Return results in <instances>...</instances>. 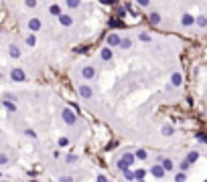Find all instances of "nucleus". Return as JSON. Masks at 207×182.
Masks as SVG:
<instances>
[{
	"label": "nucleus",
	"instance_id": "nucleus-1",
	"mask_svg": "<svg viewBox=\"0 0 207 182\" xmlns=\"http://www.w3.org/2000/svg\"><path fill=\"white\" fill-rule=\"evenodd\" d=\"M61 119L65 121L67 125H75L77 124V114L71 109V107H63L61 109Z\"/></svg>",
	"mask_w": 207,
	"mask_h": 182
},
{
	"label": "nucleus",
	"instance_id": "nucleus-2",
	"mask_svg": "<svg viewBox=\"0 0 207 182\" xmlns=\"http://www.w3.org/2000/svg\"><path fill=\"white\" fill-rule=\"evenodd\" d=\"M77 91H79V95H81L83 99H92V97H93V89H92V85H88V83L77 85Z\"/></svg>",
	"mask_w": 207,
	"mask_h": 182
},
{
	"label": "nucleus",
	"instance_id": "nucleus-3",
	"mask_svg": "<svg viewBox=\"0 0 207 182\" xmlns=\"http://www.w3.org/2000/svg\"><path fill=\"white\" fill-rule=\"evenodd\" d=\"M150 174H152L154 178H165V176H167V170H165V168H162L158 162H157L154 166H150Z\"/></svg>",
	"mask_w": 207,
	"mask_h": 182
},
{
	"label": "nucleus",
	"instance_id": "nucleus-4",
	"mask_svg": "<svg viewBox=\"0 0 207 182\" xmlns=\"http://www.w3.org/2000/svg\"><path fill=\"white\" fill-rule=\"evenodd\" d=\"M81 77H83L85 81H92L93 77H96V69H93L92 65H85V67L81 69Z\"/></svg>",
	"mask_w": 207,
	"mask_h": 182
},
{
	"label": "nucleus",
	"instance_id": "nucleus-5",
	"mask_svg": "<svg viewBox=\"0 0 207 182\" xmlns=\"http://www.w3.org/2000/svg\"><path fill=\"white\" fill-rule=\"evenodd\" d=\"M120 41H122V37L120 34H116V33H110L108 34V38H106V43H108V47H120Z\"/></svg>",
	"mask_w": 207,
	"mask_h": 182
},
{
	"label": "nucleus",
	"instance_id": "nucleus-6",
	"mask_svg": "<svg viewBox=\"0 0 207 182\" xmlns=\"http://www.w3.org/2000/svg\"><path fill=\"white\" fill-rule=\"evenodd\" d=\"M158 164H161V166L165 168L167 172H175V162H172L171 158H162V160H161Z\"/></svg>",
	"mask_w": 207,
	"mask_h": 182
},
{
	"label": "nucleus",
	"instance_id": "nucleus-7",
	"mask_svg": "<svg viewBox=\"0 0 207 182\" xmlns=\"http://www.w3.org/2000/svg\"><path fill=\"white\" fill-rule=\"evenodd\" d=\"M185 160H187V162L193 166V164L199 160V152H197V150H189V152H187V156H185Z\"/></svg>",
	"mask_w": 207,
	"mask_h": 182
},
{
	"label": "nucleus",
	"instance_id": "nucleus-8",
	"mask_svg": "<svg viewBox=\"0 0 207 182\" xmlns=\"http://www.w3.org/2000/svg\"><path fill=\"white\" fill-rule=\"evenodd\" d=\"M108 24H110V27H114V28H126V23H122L118 16H112V18L108 20Z\"/></svg>",
	"mask_w": 207,
	"mask_h": 182
},
{
	"label": "nucleus",
	"instance_id": "nucleus-9",
	"mask_svg": "<svg viewBox=\"0 0 207 182\" xmlns=\"http://www.w3.org/2000/svg\"><path fill=\"white\" fill-rule=\"evenodd\" d=\"M10 77H12L14 81H24V71H23V69H12V71H10Z\"/></svg>",
	"mask_w": 207,
	"mask_h": 182
},
{
	"label": "nucleus",
	"instance_id": "nucleus-10",
	"mask_svg": "<svg viewBox=\"0 0 207 182\" xmlns=\"http://www.w3.org/2000/svg\"><path fill=\"white\" fill-rule=\"evenodd\" d=\"M122 160L128 164V166H134V162H136V156H134V152H126V154L122 156Z\"/></svg>",
	"mask_w": 207,
	"mask_h": 182
},
{
	"label": "nucleus",
	"instance_id": "nucleus-11",
	"mask_svg": "<svg viewBox=\"0 0 207 182\" xmlns=\"http://www.w3.org/2000/svg\"><path fill=\"white\" fill-rule=\"evenodd\" d=\"M181 24H183V27H191V24H195V16H193V14H183Z\"/></svg>",
	"mask_w": 207,
	"mask_h": 182
},
{
	"label": "nucleus",
	"instance_id": "nucleus-12",
	"mask_svg": "<svg viewBox=\"0 0 207 182\" xmlns=\"http://www.w3.org/2000/svg\"><path fill=\"white\" fill-rule=\"evenodd\" d=\"M100 53H102V59H104V61H112V57H114V53H112L110 47H104Z\"/></svg>",
	"mask_w": 207,
	"mask_h": 182
},
{
	"label": "nucleus",
	"instance_id": "nucleus-13",
	"mask_svg": "<svg viewBox=\"0 0 207 182\" xmlns=\"http://www.w3.org/2000/svg\"><path fill=\"white\" fill-rule=\"evenodd\" d=\"M134 156H136V160H140V162H144V160L148 158V152H146L144 148H138V150L134 152Z\"/></svg>",
	"mask_w": 207,
	"mask_h": 182
},
{
	"label": "nucleus",
	"instance_id": "nucleus-14",
	"mask_svg": "<svg viewBox=\"0 0 207 182\" xmlns=\"http://www.w3.org/2000/svg\"><path fill=\"white\" fill-rule=\"evenodd\" d=\"M59 23L63 24V27H71V23H73V18L69 14H63L61 12V16H59Z\"/></svg>",
	"mask_w": 207,
	"mask_h": 182
},
{
	"label": "nucleus",
	"instance_id": "nucleus-15",
	"mask_svg": "<svg viewBox=\"0 0 207 182\" xmlns=\"http://www.w3.org/2000/svg\"><path fill=\"white\" fill-rule=\"evenodd\" d=\"M171 83L175 85V87H179V85L183 83V75H181V73H172V77H171Z\"/></svg>",
	"mask_w": 207,
	"mask_h": 182
},
{
	"label": "nucleus",
	"instance_id": "nucleus-16",
	"mask_svg": "<svg viewBox=\"0 0 207 182\" xmlns=\"http://www.w3.org/2000/svg\"><path fill=\"white\" fill-rule=\"evenodd\" d=\"M172 134H175V128H172L171 124H165V125H162V136L169 138V136H172Z\"/></svg>",
	"mask_w": 207,
	"mask_h": 182
},
{
	"label": "nucleus",
	"instance_id": "nucleus-17",
	"mask_svg": "<svg viewBox=\"0 0 207 182\" xmlns=\"http://www.w3.org/2000/svg\"><path fill=\"white\" fill-rule=\"evenodd\" d=\"M122 176H124V178H126L128 182H134V180H136L134 170H130V168H128V170H124V172H122Z\"/></svg>",
	"mask_w": 207,
	"mask_h": 182
},
{
	"label": "nucleus",
	"instance_id": "nucleus-18",
	"mask_svg": "<svg viewBox=\"0 0 207 182\" xmlns=\"http://www.w3.org/2000/svg\"><path fill=\"white\" fill-rule=\"evenodd\" d=\"M29 28H31V30H39V28H41V20H39V18H31V20H29Z\"/></svg>",
	"mask_w": 207,
	"mask_h": 182
},
{
	"label": "nucleus",
	"instance_id": "nucleus-19",
	"mask_svg": "<svg viewBox=\"0 0 207 182\" xmlns=\"http://www.w3.org/2000/svg\"><path fill=\"white\" fill-rule=\"evenodd\" d=\"M79 162V156H75V154H67L65 156V164H77Z\"/></svg>",
	"mask_w": 207,
	"mask_h": 182
},
{
	"label": "nucleus",
	"instance_id": "nucleus-20",
	"mask_svg": "<svg viewBox=\"0 0 207 182\" xmlns=\"http://www.w3.org/2000/svg\"><path fill=\"white\" fill-rule=\"evenodd\" d=\"M134 176H136V180H144L146 178V170H144V168H136Z\"/></svg>",
	"mask_w": 207,
	"mask_h": 182
},
{
	"label": "nucleus",
	"instance_id": "nucleus-21",
	"mask_svg": "<svg viewBox=\"0 0 207 182\" xmlns=\"http://www.w3.org/2000/svg\"><path fill=\"white\" fill-rule=\"evenodd\" d=\"M175 182H187V172H175Z\"/></svg>",
	"mask_w": 207,
	"mask_h": 182
},
{
	"label": "nucleus",
	"instance_id": "nucleus-22",
	"mask_svg": "<svg viewBox=\"0 0 207 182\" xmlns=\"http://www.w3.org/2000/svg\"><path fill=\"white\" fill-rule=\"evenodd\" d=\"M179 170H181V172H189V170H191V164L183 158V160H181V164H179Z\"/></svg>",
	"mask_w": 207,
	"mask_h": 182
},
{
	"label": "nucleus",
	"instance_id": "nucleus-23",
	"mask_svg": "<svg viewBox=\"0 0 207 182\" xmlns=\"http://www.w3.org/2000/svg\"><path fill=\"white\" fill-rule=\"evenodd\" d=\"M148 23L150 24H158L161 23V14H158V12H152V14L148 16Z\"/></svg>",
	"mask_w": 207,
	"mask_h": 182
},
{
	"label": "nucleus",
	"instance_id": "nucleus-24",
	"mask_svg": "<svg viewBox=\"0 0 207 182\" xmlns=\"http://www.w3.org/2000/svg\"><path fill=\"white\" fill-rule=\"evenodd\" d=\"M49 12L53 16H61V6H59V4H53V6L49 8Z\"/></svg>",
	"mask_w": 207,
	"mask_h": 182
},
{
	"label": "nucleus",
	"instance_id": "nucleus-25",
	"mask_svg": "<svg viewBox=\"0 0 207 182\" xmlns=\"http://www.w3.org/2000/svg\"><path fill=\"white\" fill-rule=\"evenodd\" d=\"M116 168H118V170H120V172H124V170H128V168H130V166H128V164H126V162H124V160H122V158H120V160H118V162H116Z\"/></svg>",
	"mask_w": 207,
	"mask_h": 182
},
{
	"label": "nucleus",
	"instance_id": "nucleus-26",
	"mask_svg": "<svg viewBox=\"0 0 207 182\" xmlns=\"http://www.w3.org/2000/svg\"><path fill=\"white\" fill-rule=\"evenodd\" d=\"M130 47H132V41H130V38H122V41H120V49H130Z\"/></svg>",
	"mask_w": 207,
	"mask_h": 182
},
{
	"label": "nucleus",
	"instance_id": "nucleus-27",
	"mask_svg": "<svg viewBox=\"0 0 207 182\" xmlns=\"http://www.w3.org/2000/svg\"><path fill=\"white\" fill-rule=\"evenodd\" d=\"M10 57H20V51H19V47L16 45H10Z\"/></svg>",
	"mask_w": 207,
	"mask_h": 182
},
{
	"label": "nucleus",
	"instance_id": "nucleus-28",
	"mask_svg": "<svg viewBox=\"0 0 207 182\" xmlns=\"http://www.w3.org/2000/svg\"><path fill=\"white\" fill-rule=\"evenodd\" d=\"M195 23L199 24L201 28H205L207 27V16H199V18H195Z\"/></svg>",
	"mask_w": 207,
	"mask_h": 182
},
{
	"label": "nucleus",
	"instance_id": "nucleus-29",
	"mask_svg": "<svg viewBox=\"0 0 207 182\" xmlns=\"http://www.w3.org/2000/svg\"><path fill=\"white\" fill-rule=\"evenodd\" d=\"M138 41H140V43H148L150 41V34L148 33H140V34H138Z\"/></svg>",
	"mask_w": 207,
	"mask_h": 182
},
{
	"label": "nucleus",
	"instance_id": "nucleus-30",
	"mask_svg": "<svg viewBox=\"0 0 207 182\" xmlns=\"http://www.w3.org/2000/svg\"><path fill=\"white\" fill-rule=\"evenodd\" d=\"M65 4H67L69 8H77L81 4V0H65Z\"/></svg>",
	"mask_w": 207,
	"mask_h": 182
},
{
	"label": "nucleus",
	"instance_id": "nucleus-31",
	"mask_svg": "<svg viewBox=\"0 0 207 182\" xmlns=\"http://www.w3.org/2000/svg\"><path fill=\"white\" fill-rule=\"evenodd\" d=\"M2 105L6 107L8 111H14V109H16V105H14V103H10V101H2Z\"/></svg>",
	"mask_w": 207,
	"mask_h": 182
},
{
	"label": "nucleus",
	"instance_id": "nucleus-32",
	"mask_svg": "<svg viewBox=\"0 0 207 182\" xmlns=\"http://www.w3.org/2000/svg\"><path fill=\"white\" fill-rule=\"evenodd\" d=\"M34 43H37L34 34H29V37H27V45H29V47H34Z\"/></svg>",
	"mask_w": 207,
	"mask_h": 182
},
{
	"label": "nucleus",
	"instance_id": "nucleus-33",
	"mask_svg": "<svg viewBox=\"0 0 207 182\" xmlns=\"http://www.w3.org/2000/svg\"><path fill=\"white\" fill-rule=\"evenodd\" d=\"M116 14H118V18L124 16V14H126V6H118V8H116Z\"/></svg>",
	"mask_w": 207,
	"mask_h": 182
},
{
	"label": "nucleus",
	"instance_id": "nucleus-34",
	"mask_svg": "<svg viewBox=\"0 0 207 182\" xmlns=\"http://www.w3.org/2000/svg\"><path fill=\"white\" fill-rule=\"evenodd\" d=\"M24 134H27V136L31 138V140H34V138H37V132H34V129H31V128H29V129H24Z\"/></svg>",
	"mask_w": 207,
	"mask_h": 182
},
{
	"label": "nucleus",
	"instance_id": "nucleus-35",
	"mask_svg": "<svg viewBox=\"0 0 207 182\" xmlns=\"http://www.w3.org/2000/svg\"><path fill=\"white\" fill-rule=\"evenodd\" d=\"M195 138L201 142V144H207V136H205V134H195Z\"/></svg>",
	"mask_w": 207,
	"mask_h": 182
},
{
	"label": "nucleus",
	"instance_id": "nucleus-36",
	"mask_svg": "<svg viewBox=\"0 0 207 182\" xmlns=\"http://www.w3.org/2000/svg\"><path fill=\"white\" fill-rule=\"evenodd\" d=\"M8 164V156L6 154H0V166H6Z\"/></svg>",
	"mask_w": 207,
	"mask_h": 182
},
{
	"label": "nucleus",
	"instance_id": "nucleus-37",
	"mask_svg": "<svg viewBox=\"0 0 207 182\" xmlns=\"http://www.w3.org/2000/svg\"><path fill=\"white\" fill-rule=\"evenodd\" d=\"M67 144H69V140H67V138H59V148H65Z\"/></svg>",
	"mask_w": 207,
	"mask_h": 182
},
{
	"label": "nucleus",
	"instance_id": "nucleus-38",
	"mask_svg": "<svg viewBox=\"0 0 207 182\" xmlns=\"http://www.w3.org/2000/svg\"><path fill=\"white\" fill-rule=\"evenodd\" d=\"M59 182H75V178H73V176H61Z\"/></svg>",
	"mask_w": 207,
	"mask_h": 182
},
{
	"label": "nucleus",
	"instance_id": "nucleus-39",
	"mask_svg": "<svg viewBox=\"0 0 207 182\" xmlns=\"http://www.w3.org/2000/svg\"><path fill=\"white\" fill-rule=\"evenodd\" d=\"M136 2H138V6H148L150 0H136Z\"/></svg>",
	"mask_w": 207,
	"mask_h": 182
},
{
	"label": "nucleus",
	"instance_id": "nucleus-40",
	"mask_svg": "<svg viewBox=\"0 0 207 182\" xmlns=\"http://www.w3.org/2000/svg\"><path fill=\"white\" fill-rule=\"evenodd\" d=\"M96 180H98V182H110V180H108L104 174H98V178H96Z\"/></svg>",
	"mask_w": 207,
	"mask_h": 182
},
{
	"label": "nucleus",
	"instance_id": "nucleus-41",
	"mask_svg": "<svg viewBox=\"0 0 207 182\" xmlns=\"http://www.w3.org/2000/svg\"><path fill=\"white\" fill-rule=\"evenodd\" d=\"M27 6L29 8H34V6H37V0H27Z\"/></svg>",
	"mask_w": 207,
	"mask_h": 182
},
{
	"label": "nucleus",
	"instance_id": "nucleus-42",
	"mask_svg": "<svg viewBox=\"0 0 207 182\" xmlns=\"http://www.w3.org/2000/svg\"><path fill=\"white\" fill-rule=\"evenodd\" d=\"M102 2H104V4H110V6H114V4L118 2V0H102Z\"/></svg>",
	"mask_w": 207,
	"mask_h": 182
},
{
	"label": "nucleus",
	"instance_id": "nucleus-43",
	"mask_svg": "<svg viewBox=\"0 0 207 182\" xmlns=\"http://www.w3.org/2000/svg\"><path fill=\"white\" fill-rule=\"evenodd\" d=\"M134 182H146V180H134Z\"/></svg>",
	"mask_w": 207,
	"mask_h": 182
},
{
	"label": "nucleus",
	"instance_id": "nucleus-44",
	"mask_svg": "<svg viewBox=\"0 0 207 182\" xmlns=\"http://www.w3.org/2000/svg\"><path fill=\"white\" fill-rule=\"evenodd\" d=\"M29 182H37V180H29Z\"/></svg>",
	"mask_w": 207,
	"mask_h": 182
},
{
	"label": "nucleus",
	"instance_id": "nucleus-45",
	"mask_svg": "<svg viewBox=\"0 0 207 182\" xmlns=\"http://www.w3.org/2000/svg\"><path fill=\"white\" fill-rule=\"evenodd\" d=\"M203 182H207V180H203Z\"/></svg>",
	"mask_w": 207,
	"mask_h": 182
}]
</instances>
